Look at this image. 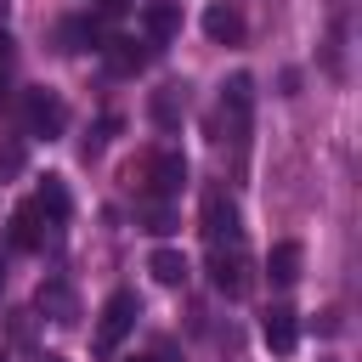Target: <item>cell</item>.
I'll return each mask as SVG.
<instances>
[{
	"label": "cell",
	"mask_w": 362,
	"mask_h": 362,
	"mask_svg": "<svg viewBox=\"0 0 362 362\" xmlns=\"http://www.w3.org/2000/svg\"><path fill=\"white\" fill-rule=\"evenodd\" d=\"M198 226H204V243H209V249H232V243H238V232H243V221H238V204H232L221 187H209V192H204Z\"/></svg>",
	"instance_id": "1"
},
{
	"label": "cell",
	"mask_w": 362,
	"mask_h": 362,
	"mask_svg": "<svg viewBox=\"0 0 362 362\" xmlns=\"http://www.w3.org/2000/svg\"><path fill=\"white\" fill-rule=\"evenodd\" d=\"M136 328V294H113L107 305H102V317H96V334H90V351L96 356H113L119 351V339Z\"/></svg>",
	"instance_id": "2"
},
{
	"label": "cell",
	"mask_w": 362,
	"mask_h": 362,
	"mask_svg": "<svg viewBox=\"0 0 362 362\" xmlns=\"http://www.w3.org/2000/svg\"><path fill=\"white\" fill-rule=\"evenodd\" d=\"M23 124H28V136H62L68 130V107H62V96L57 90H23Z\"/></svg>",
	"instance_id": "3"
},
{
	"label": "cell",
	"mask_w": 362,
	"mask_h": 362,
	"mask_svg": "<svg viewBox=\"0 0 362 362\" xmlns=\"http://www.w3.org/2000/svg\"><path fill=\"white\" fill-rule=\"evenodd\" d=\"M141 181H147L153 198H175V192L187 187V158H181L175 147H158V153L141 164Z\"/></svg>",
	"instance_id": "4"
},
{
	"label": "cell",
	"mask_w": 362,
	"mask_h": 362,
	"mask_svg": "<svg viewBox=\"0 0 362 362\" xmlns=\"http://www.w3.org/2000/svg\"><path fill=\"white\" fill-rule=\"evenodd\" d=\"M209 283H215L226 300L249 294L255 272H249V260H243V249H238V243H232V249H209Z\"/></svg>",
	"instance_id": "5"
},
{
	"label": "cell",
	"mask_w": 362,
	"mask_h": 362,
	"mask_svg": "<svg viewBox=\"0 0 362 362\" xmlns=\"http://www.w3.org/2000/svg\"><path fill=\"white\" fill-rule=\"evenodd\" d=\"M260 339H266V351L288 356V351L300 345V317H294L288 305H272V311L260 317Z\"/></svg>",
	"instance_id": "6"
},
{
	"label": "cell",
	"mask_w": 362,
	"mask_h": 362,
	"mask_svg": "<svg viewBox=\"0 0 362 362\" xmlns=\"http://www.w3.org/2000/svg\"><path fill=\"white\" fill-rule=\"evenodd\" d=\"M221 107L232 113V130L243 136V130H249V113H255V79H249V74H232V79L221 85Z\"/></svg>",
	"instance_id": "7"
},
{
	"label": "cell",
	"mask_w": 362,
	"mask_h": 362,
	"mask_svg": "<svg viewBox=\"0 0 362 362\" xmlns=\"http://www.w3.org/2000/svg\"><path fill=\"white\" fill-rule=\"evenodd\" d=\"M141 28H147L153 45H164V40L181 34V11H175L170 0H147V6H141Z\"/></svg>",
	"instance_id": "8"
},
{
	"label": "cell",
	"mask_w": 362,
	"mask_h": 362,
	"mask_svg": "<svg viewBox=\"0 0 362 362\" xmlns=\"http://www.w3.org/2000/svg\"><path fill=\"white\" fill-rule=\"evenodd\" d=\"M204 34H209L215 45H243V17H238V6H209V11H204Z\"/></svg>",
	"instance_id": "9"
},
{
	"label": "cell",
	"mask_w": 362,
	"mask_h": 362,
	"mask_svg": "<svg viewBox=\"0 0 362 362\" xmlns=\"http://www.w3.org/2000/svg\"><path fill=\"white\" fill-rule=\"evenodd\" d=\"M266 277H272L277 288H288V283L300 277V243H294V238L272 243V255H266Z\"/></svg>",
	"instance_id": "10"
},
{
	"label": "cell",
	"mask_w": 362,
	"mask_h": 362,
	"mask_svg": "<svg viewBox=\"0 0 362 362\" xmlns=\"http://www.w3.org/2000/svg\"><path fill=\"white\" fill-rule=\"evenodd\" d=\"M147 272H153V283H164V288H175V283H187V255L181 249H153V260H147Z\"/></svg>",
	"instance_id": "11"
},
{
	"label": "cell",
	"mask_w": 362,
	"mask_h": 362,
	"mask_svg": "<svg viewBox=\"0 0 362 362\" xmlns=\"http://www.w3.org/2000/svg\"><path fill=\"white\" fill-rule=\"evenodd\" d=\"M34 209H40L45 221H68V187H62V175H45V181H40Z\"/></svg>",
	"instance_id": "12"
},
{
	"label": "cell",
	"mask_w": 362,
	"mask_h": 362,
	"mask_svg": "<svg viewBox=\"0 0 362 362\" xmlns=\"http://www.w3.org/2000/svg\"><path fill=\"white\" fill-rule=\"evenodd\" d=\"M40 221H45V215H40L34 204H23V209L11 215V243H17V249H40V243H45V226H40Z\"/></svg>",
	"instance_id": "13"
},
{
	"label": "cell",
	"mask_w": 362,
	"mask_h": 362,
	"mask_svg": "<svg viewBox=\"0 0 362 362\" xmlns=\"http://www.w3.org/2000/svg\"><path fill=\"white\" fill-rule=\"evenodd\" d=\"M102 51H107V68H113V74H136V68L147 62V51H136V40H107Z\"/></svg>",
	"instance_id": "14"
},
{
	"label": "cell",
	"mask_w": 362,
	"mask_h": 362,
	"mask_svg": "<svg viewBox=\"0 0 362 362\" xmlns=\"http://www.w3.org/2000/svg\"><path fill=\"white\" fill-rule=\"evenodd\" d=\"M62 40H68L62 51H85V45H96V40H102V28H96L90 17H79V23H62Z\"/></svg>",
	"instance_id": "15"
},
{
	"label": "cell",
	"mask_w": 362,
	"mask_h": 362,
	"mask_svg": "<svg viewBox=\"0 0 362 362\" xmlns=\"http://www.w3.org/2000/svg\"><path fill=\"white\" fill-rule=\"evenodd\" d=\"M141 221H147V232H153V238H164V232H175V221H170V209H164V198H147V204H141Z\"/></svg>",
	"instance_id": "16"
},
{
	"label": "cell",
	"mask_w": 362,
	"mask_h": 362,
	"mask_svg": "<svg viewBox=\"0 0 362 362\" xmlns=\"http://www.w3.org/2000/svg\"><path fill=\"white\" fill-rule=\"evenodd\" d=\"M153 119H158V124H175V119H181V96H175V85L153 96Z\"/></svg>",
	"instance_id": "17"
},
{
	"label": "cell",
	"mask_w": 362,
	"mask_h": 362,
	"mask_svg": "<svg viewBox=\"0 0 362 362\" xmlns=\"http://www.w3.org/2000/svg\"><path fill=\"white\" fill-rule=\"evenodd\" d=\"M40 305H51V311H57V322H68V288H62V283L40 288Z\"/></svg>",
	"instance_id": "18"
},
{
	"label": "cell",
	"mask_w": 362,
	"mask_h": 362,
	"mask_svg": "<svg viewBox=\"0 0 362 362\" xmlns=\"http://www.w3.org/2000/svg\"><path fill=\"white\" fill-rule=\"evenodd\" d=\"M23 170V147H0V181Z\"/></svg>",
	"instance_id": "19"
},
{
	"label": "cell",
	"mask_w": 362,
	"mask_h": 362,
	"mask_svg": "<svg viewBox=\"0 0 362 362\" xmlns=\"http://www.w3.org/2000/svg\"><path fill=\"white\" fill-rule=\"evenodd\" d=\"M6 79H11V34L0 28V96H6Z\"/></svg>",
	"instance_id": "20"
},
{
	"label": "cell",
	"mask_w": 362,
	"mask_h": 362,
	"mask_svg": "<svg viewBox=\"0 0 362 362\" xmlns=\"http://www.w3.org/2000/svg\"><path fill=\"white\" fill-rule=\"evenodd\" d=\"M124 6H130V0H102V11H124Z\"/></svg>",
	"instance_id": "21"
},
{
	"label": "cell",
	"mask_w": 362,
	"mask_h": 362,
	"mask_svg": "<svg viewBox=\"0 0 362 362\" xmlns=\"http://www.w3.org/2000/svg\"><path fill=\"white\" fill-rule=\"evenodd\" d=\"M45 362H68V356H45Z\"/></svg>",
	"instance_id": "22"
},
{
	"label": "cell",
	"mask_w": 362,
	"mask_h": 362,
	"mask_svg": "<svg viewBox=\"0 0 362 362\" xmlns=\"http://www.w3.org/2000/svg\"><path fill=\"white\" fill-rule=\"evenodd\" d=\"M0 277H6V260H0Z\"/></svg>",
	"instance_id": "23"
},
{
	"label": "cell",
	"mask_w": 362,
	"mask_h": 362,
	"mask_svg": "<svg viewBox=\"0 0 362 362\" xmlns=\"http://www.w3.org/2000/svg\"><path fill=\"white\" fill-rule=\"evenodd\" d=\"M136 362H147V356H136Z\"/></svg>",
	"instance_id": "24"
}]
</instances>
